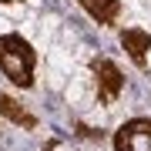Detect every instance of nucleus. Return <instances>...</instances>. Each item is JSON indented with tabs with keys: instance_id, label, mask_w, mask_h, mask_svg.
<instances>
[{
	"instance_id": "f257e3e1",
	"label": "nucleus",
	"mask_w": 151,
	"mask_h": 151,
	"mask_svg": "<svg viewBox=\"0 0 151 151\" xmlns=\"http://www.w3.org/2000/svg\"><path fill=\"white\" fill-rule=\"evenodd\" d=\"M34 64H37V54L20 34H0V67L17 87L34 84Z\"/></svg>"
},
{
	"instance_id": "f03ea898",
	"label": "nucleus",
	"mask_w": 151,
	"mask_h": 151,
	"mask_svg": "<svg viewBox=\"0 0 151 151\" xmlns=\"http://www.w3.org/2000/svg\"><path fill=\"white\" fill-rule=\"evenodd\" d=\"M91 70H94V81H97V97L101 104H114L124 91V74L118 70V64L108 57H94L91 60Z\"/></svg>"
},
{
	"instance_id": "7ed1b4c3",
	"label": "nucleus",
	"mask_w": 151,
	"mask_h": 151,
	"mask_svg": "<svg viewBox=\"0 0 151 151\" xmlns=\"http://www.w3.org/2000/svg\"><path fill=\"white\" fill-rule=\"evenodd\" d=\"M151 145V118H131L114 131V151H145Z\"/></svg>"
},
{
	"instance_id": "20e7f679",
	"label": "nucleus",
	"mask_w": 151,
	"mask_h": 151,
	"mask_svg": "<svg viewBox=\"0 0 151 151\" xmlns=\"http://www.w3.org/2000/svg\"><path fill=\"white\" fill-rule=\"evenodd\" d=\"M121 47L138 67H148V50H151V34L141 27H124L121 30Z\"/></svg>"
},
{
	"instance_id": "39448f33",
	"label": "nucleus",
	"mask_w": 151,
	"mask_h": 151,
	"mask_svg": "<svg viewBox=\"0 0 151 151\" xmlns=\"http://www.w3.org/2000/svg\"><path fill=\"white\" fill-rule=\"evenodd\" d=\"M0 114H4L7 121L20 124L24 131H37V118H34V114L17 101V97H10V94H0Z\"/></svg>"
},
{
	"instance_id": "423d86ee",
	"label": "nucleus",
	"mask_w": 151,
	"mask_h": 151,
	"mask_svg": "<svg viewBox=\"0 0 151 151\" xmlns=\"http://www.w3.org/2000/svg\"><path fill=\"white\" fill-rule=\"evenodd\" d=\"M87 10V17L97 24H114L121 17V0H77Z\"/></svg>"
},
{
	"instance_id": "0eeeda50",
	"label": "nucleus",
	"mask_w": 151,
	"mask_h": 151,
	"mask_svg": "<svg viewBox=\"0 0 151 151\" xmlns=\"http://www.w3.org/2000/svg\"><path fill=\"white\" fill-rule=\"evenodd\" d=\"M44 151H77V148L70 145V141H64V138H50V141H47V148H44Z\"/></svg>"
},
{
	"instance_id": "6e6552de",
	"label": "nucleus",
	"mask_w": 151,
	"mask_h": 151,
	"mask_svg": "<svg viewBox=\"0 0 151 151\" xmlns=\"http://www.w3.org/2000/svg\"><path fill=\"white\" fill-rule=\"evenodd\" d=\"M0 4H14V0H0Z\"/></svg>"
}]
</instances>
